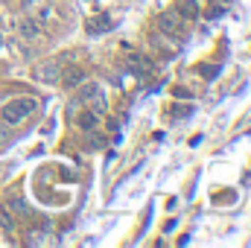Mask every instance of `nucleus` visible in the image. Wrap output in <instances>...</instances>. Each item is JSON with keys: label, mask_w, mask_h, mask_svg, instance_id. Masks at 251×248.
<instances>
[{"label": "nucleus", "mask_w": 251, "mask_h": 248, "mask_svg": "<svg viewBox=\"0 0 251 248\" xmlns=\"http://www.w3.org/2000/svg\"><path fill=\"white\" fill-rule=\"evenodd\" d=\"M32 108H35L32 99H12V102H6L0 108V123L3 125H21L32 114Z\"/></svg>", "instance_id": "1"}, {"label": "nucleus", "mask_w": 251, "mask_h": 248, "mask_svg": "<svg viewBox=\"0 0 251 248\" xmlns=\"http://www.w3.org/2000/svg\"><path fill=\"white\" fill-rule=\"evenodd\" d=\"M181 21L184 18L178 12H164V15H158V29L164 35H176V41H181L184 38V24Z\"/></svg>", "instance_id": "2"}, {"label": "nucleus", "mask_w": 251, "mask_h": 248, "mask_svg": "<svg viewBox=\"0 0 251 248\" xmlns=\"http://www.w3.org/2000/svg\"><path fill=\"white\" fill-rule=\"evenodd\" d=\"M79 99L82 102H88L91 105V111L100 117V114H105V108H108V102H105V97L100 94V85H94V82H88L82 91H79Z\"/></svg>", "instance_id": "3"}, {"label": "nucleus", "mask_w": 251, "mask_h": 248, "mask_svg": "<svg viewBox=\"0 0 251 248\" xmlns=\"http://www.w3.org/2000/svg\"><path fill=\"white\" fill-rule=\"evenodd\" d=\"M24 12H26V18H32L35 24H47V21L53 18L50 0H24Z\"/></svg>", "instance_id": "4"}, {"label": "nucleus", "mask_w": 251, "mask_h": 248, "mask_svg": "<svg viewBox=\"0 0 251 248\" xmlns=\"http://www.w3.org/2000/svg\"><path fill=\"white\" fill-rule=\"evenodd\" d=\"M32 76L38 82H44V85H59L62 82V64L59 62H41V64H35Z\"/></svg>", "instance_id": "5"}, {"label": "nucleus", "mask_w": 251, "mask_h": 248, "mask_svg": "<svg viewBox=\"0 0 251 248\" xmlns=\"http://www.w3.org/2000/svg\"><path fill=\"white\" fill-rule=\"evenodd\" d=\"M126 62H128V67H131V73H137V76L152 73V62H149L146 56H140V53H128V56H126Z\"/></svg>", "instance_id": "6"}, {"label": "nucleus", "mask_w": 251, "mask_h": 248, "mask_svg": "<svg viewBox=\"0 0 251 248\" xmlns=\"http://www.w3.org/2000/svg\"><path fill=\"white\" fill-rule=\"evenodd\" d=\"M111 29H114V21H111L108 15H97V18L88 21V32H91V35H97V32H111Z\"/></svg>", "instance_id": "7"}, {"label": "nucleus", "mask_w": 251, "mask_h": 248, "mask_svg": "<svg viewBox=\"0 0 251 248\" xmlns=\"http://www.w3.org/2000/svg\"><path fill=\"white\" fill-rule=\"evenodd\" d=\"M85 82V70L82 67H67L62 70V85L64 88H76V85H82Z\"/></svg>", "instance_id": "8"}, {"label": "nucleus", "mask_w": 251, "mask_h": 248, "mask_svg": "<svg viewBox=\"0 0 251 248\" xmlns=\"http://www.w3.org/2000/svg\"><path fill=\"white\" fill-rule=\"evenodd\" d=\"M18 32H21L26 41H32V38H38V32H41V29H38V24H35L32 18H24V21L18 24Z\"/></svg>", "instance_id": "9"}, {"label": "nucleus", "mask_w": 251, "mask_h": 248, "mask_svg": "<svg viewBox=\"0 0 251 248\" xmlns=\"http://www.w3.org/2000/svg\"><path fill=\"white\" fill-rule=\"evenodd\" d=\"M6 204H9V207H12L15 213H21V216H26V213H29V207H26V201H24V198H21L18 193H12V196L6 198Z\"/></svg>", "instance_id": "10"}, {"label": "nucleus", "mask_w": 251, "mask_h": 248, "mask_svg": "<svg viewBox=\"0 0 251 248\" xmlns=\"http://www.w3.org/2000/svg\"><path fill=\"white\" fill-rule=\"evenodd\" d=\"M178 15H181V18H196V15H199L196 0H178Z\"/></svg>", "instance_id": "11"}, {"label": "nucleus", "mask_w": 251, "mask_h": 248, "mask_svg": "<svg viewBox=\"0 0 251 248\" xmlns=\"http://www.w3.org/2000/svg\"><path fill=\"white\" fill-rule=\"evenodd\" d=\"M190 114H193V102H187V105H173L170 108V117L173 120H187Z\"/></svg>", "instance_id": "12"}, {"label": "nucleus", "mask_w": 251, "mask_h": 248, "mask_svg": "<svg viewBox=\"0 0 251 248\" xmlns=\"http://www.w3.org/2000/svg\"><path fill=\"white\" fill-rule=\"evenodd\" d=\"M76 123L82 125V128H88V131H91V128L97 125V114H94V111H82V114L76 117Z\"/></svg>", "instance_id": "13"}, {"label": "nucleus", "mask_w": 251, "mask_h": 248, "mask_svg": "<svg viewBox=\"0 0 251 248\" xmlns=\"http://www.w3.org/2000/svg\"><path fill=\"white\" fill-rule=\"evenodd\" d=\"M199 73H201V79H207V82H210V79H216V76H219V67H216V64H201V67H199Z\"/></svg>", "instance_id": "14"}, {"label": "nucleus", "mask_w": 251, "mask_h": 248, "mask_svg": "<svg viewBox=\"0 0 251 248\" xmlns=\"http://www.w3.org/2000/svg\"><path fill=\"white\" fill-rule=\"evenodd\" d=\"M234 198H237V193H234V190H228V193H216V196H213V201H216V204H219V201H234Z\"/></svg>", "instance_id": "15"}, {"label": "nucleus", "mask_w": 251, "mask_h": 248, "mask_svg": "<svg viewBox=\"0 0 251 248\" xmlns=\"http://www.w3.org/2000/svg\"><path fill=\"white\" fill-rule=\"evenodd\" d=\"M173 94H176V99H190V94H187V91H184V88H176Z\"/></svg>", "instance_id": "16"}, {"label": "nucleus", "mask_w": 251, "mask_h": 248, "mask_svg": "<svg viewBox=\"0 0 251 248\" xmlns=\"http://www.w3.org/2000/svg\"><path fill=\"white\" fill-rule=\"evenodd\" d=\"M3 140H6V134H3V128H0V143H3Z\"/></svg>", "instance_id": "17"}, {"label": "nucleus", "mask_w": 251, "mask_h": 248, "mask_svg": "<svg viewBox=\"0 0 251 248\" xmlns=\"http://www.w3.org/2000/svg\"><path fill=\"white\" fill-rule=\"evenodd\" d=\"M0 47H3V35H0Z\"/></svg>", "instance_id": "18"}]
</instances>
